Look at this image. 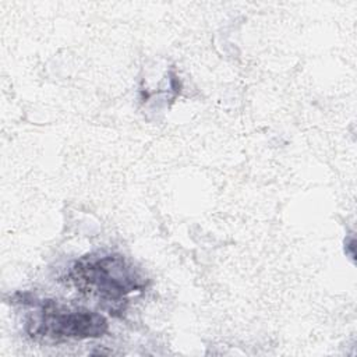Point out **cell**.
<instances>
[{
  "label": "cell",
  "instance_id": "obj_1",
  "mask_svg": "<svg viewBox=\"0 0 357 357\" xmlns=\"http://www.w3.org/2000/svg\"><path fill=\"white\" fill-rule=\"evenodd\" d=\"M68 279L79 291L107 303L124 301L145 287V276L120 254H88L71 266Z\"/></svg>",
  "mask_w": 357,
  "mask_h": 357
},
{
  "label": "cell",
  "instance_id": "obj_2",
  "mask_svg": "<svg viewBox=\"0 0 357 357\" xmlns=\"http://www.w3.org/2000/svg\"><path fill=\"white\" fill-rule=\"evenodd\" d=\"M106 331L107 321L103 315L54 300L42 301L39 310L26 322V332L32 339L54 343L99 337Z\"/></svg>",
  "mask_w": 357,
  "mask_h": 357
}]
</instances>
